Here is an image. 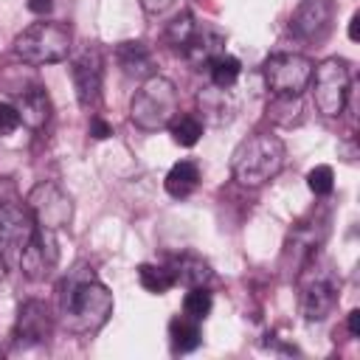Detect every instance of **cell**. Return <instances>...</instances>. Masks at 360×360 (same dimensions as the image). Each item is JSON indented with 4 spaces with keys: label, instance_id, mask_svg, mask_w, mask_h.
Here are the masks:
<instances>
[{
    "label": "cell",
    "instance_id": "1",
    "mask_svg": "<svg viewBox=\"0 0 360 360\" xmlns=\"http://www.w3.org/2000/svg\"><path fill=\"white\" fill-rule=\"evenodd\" d=\"M62 315L65 326L76 335H90L112 315V292L84 267H76L62 284Z\"/></svg>",
    "mask_w": 360,
    "mask_h": 360
},
{
    "label": "cell",
    "instance_id": "2",
    "mask_svg": "<svg viewBox=\"0 0 360 360\" xmlns=\"http://www.w3.org/2000/svg\"><path fill=\"white\" fill-rule=\"evenodd\" d=\"M284 143L270 135V132H253L248 135L231 155V172L236 177V183L242 186H264L267 180H273L281 166H284Z\"/></svg>",
    "mask_w": 360,
    "mask_h": 360
},
{
    "label": "cell",
    "instance_id": "3",
    "mask_svg": "<svg viewBox=\"0 0 360 360\" xmlns=\"http://www.w3.org/2000/svg\"><path fill=\"white\" fill-rule=\"evenodd\" d=\"M340 301V276L329 262L309 259L298 276V309L304 321L315 323L332 315Z\"/></svg>",
    "mask_w": 360,
    "mask_h": 360
},
{
    "label": "cell",
    "instance_id": "4",
    "mask_svg": "<svg viewBox=\"0 0 360 360\" xmlns=\"http://www.w3.org/2000/svg\"><path fill=\"white\" fill-rule=\"evenodd\" d=\"M177 115V87L172 79L166 76H146V82L135 90L132 101H129V118L138 129L146 132H158L163 127L172 124V118Z\"/></svg>",
    "mask_w": 360,
    "mask_h": 360
},
{
    "label": "cell",
    "instance_id": "5",
    "mask_svg": "<svg viewBox=\"0 0 360 360\" xmlns=\"http://www.w3.org/2000/svg\"><path fill=\"white\" fill-rule=\"evenodd\" d=\"M14 53L28 65H53L70 53V31L62 22H34L14 39Z\"/></svg>",
    "mask_w": 360,
    "mask_h": 360
},
{
    "label": "cell",
    "instance_id": "6",
    "mask_svg": "<svg viewBox=\"0 0 360 360\" xmlns=\"http://www.w3.org/2000/svg\"><path fill=\"white\" fill-rule=\"evenodd\" d=\"M312 98L321 115L335 118L343 112L349 98V68L343 59L332 56L323 59L318 68H312Z\"/></svg>",
    "mask_w": 360,
    "mask_h": 360
},
{
    "label": "cell",
    "instance_id": "7",
    "mask_svg": "<svg viewBox=\"0 0 360 360\" xmlns=\"http://www.w3.org/2000/svg\"><path fill=\"white\" fill-rule=\"evenodd\" d=\"M312 59L301 53H273L264 59L262 73L273 96H301L312 79Z\"/></svg>",
    "mask_w": 360,
    "mask_h": 360
},
{
    "label": "cell",
    "instance_id": "8",
    "mask_svg": "<svg viewBox=\"0 0 360 360\" xmlns=\"http://www.w3.org/2000/svg\"><path fill=\"white\" fill-rule=\"evenodd\" d=\"M25 208L31 211L34 222L39 228H48V231H62L73 219V202H70V197L56 183H51V180L37 183L28 191Z\"/></svg>",
    "mask_w": 360,
    "mask_h": 360
},
{
    "label": "cell",
    "instance_id": "9",
    "mask_svg": "<svg viewBox=\"0 0 360 360\" xmlns=\"http://www.w3.org/2000/svg\"><path fill=\"white\" fill-rule=\"evenodd\" d=\"M59 262V248H56V231L48 228H34L31 239L20 250V267L31 281H45Z\"/></svg>",
    "mask_w": 360,
    "mask_h": 360
},
{
    "label": "cell",
    "instance_id": "10",
    "mask_svg": "<svg viewBox=\"0 0 360 360\" xmlns=\"http://www.w3.org/2000/svg\"><path fill=\"white\" fill-rule=\"evenodd\" d=\"M101 76H104V59H101V51L93 45V48H84L73 65H70V79H73V90H76V98L84 110L96 107L98 96H101Z\"/></svg>",
    "mask_w": 360,
    "mask_h": 360
},
{
    "label": "cell",
    "instance_id": "11",
    "mask_svg": "<svg viewBox=\"0 0 360 360\" xmlns=\"http://www.w3.org/2000/svg\"><path fill=\"white\" fill-rule=\"evenodd\" d=\"M53 332V315L51 307L39 298H28L20 312H17V326H14V340L22 346H39L48 343Z\"/></svg>",
    "mask_w": 360,
    "mask_h": 360
},
{
    "label": "cell",
    "instance_id": "12",
    "mask_svg": "<svg viewBox=\"0 0 360 360\" xmlns=\"http://www.w3.org/2000/svg\"><path fill=\"white\" fill-rule=\"evenodd\" d=\"M37 222L28 208L14 202H0V253L22 250V245L31 239Z\"/></svg>",
    "mask_w": 360,
    "mask_h": 360
},
{
    "label": "cell",
    "instance_id": "13",
    "mask_svg": "<svg viewBox=\"0 0 360 360\" xmlns=\"http://www.w3.org/2000/svg\"><path fill=\"white\" fill-rule=\"evenodd\" d=\"M332 11H335L332 0H301L290 17V28L301 39H315L329 28Z\"/></svg>",
    "mask_w": 360,
    "mask_h": 360
},
{
    "label": "cell",
    "instance_id": "14",
    "mask_svg": "<svg viewBox=\"0 0 360 360\" xmlns=\"http://www.w3.org/2000/svg\"><path fill=\"white\" fill-rule=\"evenodd\" d=\"M180 53H183V59H186L191 68L202 70V68H208L219 53H225V37H222L217 28H211V25H197L194 34H191V37L186 39V45L180 48Z\"/></svg>",
    "mask_w": 360,
    "mask_h": 360
},
{
    "label": "cell",
    "instance_id": "15",
    "mask_svg": "<svg viewBox=\"0 0 360 360\" xmlns=\"http://www.w3.org/2000/svg\"><path fill=\"white\" fill-rule=\"evenodd\" d=\"M197 104H200V112L208 124L214 127H222V124H231L233 115H236V98H233V87H205L200 96H197Z\"/></svg>",
    "mask_w": 360,
    "mask_h": 360
},
{
    "label": "cell",
    "instance_id": "16",
    "mask_svg": "<svg viewBox=\"0 0 360 360\" xmlns=\"http://www.w3.org/2000/svg\"><path fill=\"white\" fill-rule=\"evenodd\" d=\"M17 112H20V124H25L28 129H42L51 118V101H48V93L42 87H31L25 93H20L17 98Z\"/></svg>",
    "mask_w": 360,
    "mask_h": 360
},
{
    "label": "cell",
    "instance_id": "17",
    "mask_svg": "<svg viewBox=\"0 0 360 360\" xmlns=\"http://www.w3.org/2000/svg\"><path fill=\"white\" fill-rule=\"evenodd\" d=\"M115 59L121 65V70L127 76H152V51L138 42V39H127L115 48Z\"/></svg>",
    "mask_w": 360,
    "mask_h": 360
},
{
    "label": "cell",
    "instance_id": "18",
    "mask_svg": "<svg viewBox=\"0 0 360 360\" xmlns=\"http://www.w3.org/2000/svg\"><path fill=\"white\" fill-rule=\"evenodd\" d=\"M169 340H172V352L174 354H186L194 352L202 343V332H200V321L188 318V315H177L169 321Z\"/></svg>",
    "mask_w": 360,
    "mask_h": 360
},
{
    "label": "cell",
    "instance_id": "19",
    "mask_svg": "<svg viewBox=\"0 0 360 360\" xmlns=\"http://www.w3.org/2000/svg\"><path fill=\"white\" fill-rule=\"evenodd\" d=\"M197 183H200V166H197L194 160H180V163H174V166L169 169L166 180H163L166 191H169L174 200L188 197V194L197 188Z\"/></svg>",
    "mask_w": 360,
    "mask_h": 360
},
{
    "label": "cell",
    "instance_id": "20",
    "mask_svg": "<svg viewBox=\"0 0 360 360\" xmlns=\"http://www.w3.org/2000/svg\"><path fill=\"white\" fill-rule=\"evenodd\" d=\"M172 276H174V284H186L188 290L191 287H205V281L211 278V267H208L205 259H200L194 253H186L174 262Z\"/></svg>",
    "mask_w": 360,
    "mask_h": 360
},
{
    "label": "cell",
    "instance_id": "21",
    "mask_svg": "<svg viewBox=\"0 0 360 360\" xmlns=\"http://www.w3.org/2000/svg\"><path fill=\"white\" fill-rule=\"evenodd\" d=\"M169 132H172V138H174V143H180V146H194L200 138H202V121L197 118V115H191V112H177L174 118H172V124H169Z\"/></svg>",
    "mask_w": 360,
    "mask_h": 360
},
{
    "label": "cell",
    "instance_id": "22",
    "mask_svg": "<svg viewBox=\"0 0 360 360\" xmlns=\"http://www.w3.org/2000/svg\"><path fill=\"white\" fill-rule=\"evenodd\" d=\"M138 281L143 290L155 292V295H163L166 290L174 287V276L169 267H160V264H141L138 267Z\"/></svg>",
    "mask_w": 360,
    "mask_h": 360
},
{
    "label": "cell",
    "instance_id": "23",
    "mask_svg": "<svg viewBox=\"0 0 360 360\" xmlns=\"http://www.w3.org/2000/svg\"><path fill=\"white\" fill-rule=\"evenodd\" d=\"M208 70H211V84H217V87H233V84L239 82L242 65H239L236 56H231V53H219V56L208 65Z\"/></svg>",
    "mask_w": 360,
    "mask_h": 360
},
{
    "label": "cell",
    "instance_id": "24",
    "mask_svg": "<svg viewBox=\"0 0 360 360\" xmlns=\"http://www.w3.org/2000/svg\"><path fill=\"white\" fill-rule=\"evenodd\" d=\"M211 307H214V298L205 287H191V292L183 298V315L194 318V321H202L211 315Z\"/></svg>",
    "mask_w": 360,
    "mask_h": 360
},
{
    "label": "cell",
    "instance_id": "25",
    "mask_svg": "<svg viewBox=\"0 0 360 360\" xmlns=\"http://www.w3.org/2000/svg\"><path fill=\"white\" fill-rule=\"evenodd\" d=\"M194 28H197V22H194V17L188 14V11H183V14H177L169 25H166V39H169V45H174L177 51L186 45V39L194 34Z\"/></svg>",
    "mask_w": 360,
    "mask_h": 360
},
{
    "label": "cell",
    "instance_id": "26",
    "mask_svg": "<svg viewBox=\"0 0 360 360\" xmlns=\"http://www.w3.org/2000/svg\"><path fill=\"white\" fill-rule=\"evenodd\" d=\"M307 186H309V191H312L315 197H326V194H332V188H335V172H332V166L321 163V166L309 169V174H307Z\"/></svg>",
    "mask_w": 360,
    "mask_h": 360
},
{
    "label": "cell",
    "instance_id": "27",
    "mask_svg": "<svg viewBox=\"0 0 360 360\" xmlns=\"http://www.w3.org/2000/svg\"><path fill=\"white\" fill-rule=\"evenodd\" d=\"M20 127V112L11 101H0V135H11Z\"/></svg>",
    "mask_w": 360,
    "mask_h": 360
},
{
    "label": "cell",
    "instance_id": "28",
    "mask_svg": "<svg viewBox=\"0 0 360 360\" xmlns=\"http://www.w3.org/2000/svg\"><path fill=\"white\" fill-rule=\"evenodd\" d=\"M90 135H93L96 141H104V138L112 135V127H110L104 118H93V121H90Z\"/></svg>",
    "mask_w": 360,
    "mask_h": 360
},
{
    "label": "cell",
    "instance_id": "29",
    "mask_svg": "<svg viewBox=\"0 0 360 360\" xmlns=\"http://www.w3.org/2000/svg\"><path fill=\"white\" fill-rule=\"evenodd\" d=\"M174 6V0H141V8L146 11V14H163L166 8H172Z\"/></svg>",
    "mask_w": 360,
    "mask_h": 360
},
{
    "label": "cell",
    "instance_id": "30",
    "mask_svg": "<svg viewBox=\"0 0 360 360\" xmlns=\"http://www.w3.org/2000/svg\"><path fill=\"white\" fill-rule=\"evenodd\" d=\"M53 8V0H28V11L34 14H48Z\"/></svg>",
    "mask_w": 360,
    "mask_h": 360
},
{
    "label": "cell",
    "instance_id": "31",
    "mask_svg": "<svg viewBox=\"0 0 360 360\" xmlns=\"http://www.w3.org/2000/svg\"><path fill=\"white\" fill-rule=\"evenodd\" d=\"M349 332H352L354 338L360 335V312H357V309H352V312H349Z\"/></svg>",
    "mask_w": 360,
    "mask_h": 360
},
{
    "label": "cell",
    "instance_id": "32",
    "mask_svg": "<svg viewBox=\"0 0 360 360\" xmlns=\"http://www.w3.org/2000/svg\"><path fill=\"white\" fill-rule=\"evenodd\" d=\"M357 22H360V14H352V20H349V39H357Z\"/></svg>",
    "mask_w": 360,
    "mask_h": 360
},
{
    "label": "cell",
    "instance_id": "33",
    "mask_svg": "<svg viewBox=\"0 0 360 360\" xmlns=\"http://www.w3.org/2000/svg\"><path fill=\"white\" fill-rule=\"evenodd\" d=\"M6 276V259H3V253H0V278Z\"/></svg>",
    "mask_w": 360,
    "mask_h": 360
}]
</instances>
